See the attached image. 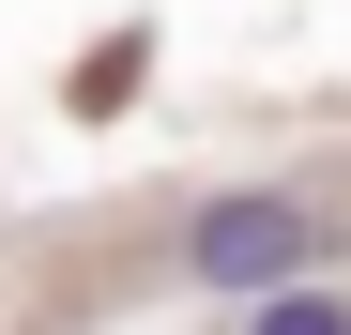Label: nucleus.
<instances>
[{
  "label": "nucleus",
  "instance_id": "f257e3e1",
  "mask_svg": "<svg viewBox=\"0 0 351 335\" xmlns=\"http://www.w3.org/2000/svg\"><path fill=\"white\" fill-rule=\"evenodd\" d=\"M306 259H321V213L306 198H214L184 229V274H199V290H306Z\"/></svg>",
  "mask_w": 351,
  "mask_h": 335
},
{
  "label": "nucleus",
  "instance_id": "f03ea898",
  "mask_svg": "<svg viewBox=\"0 0 351 335\" xmlns=\"http://www.w3.org/2000/svg\"><path fill=\"white\" fill-rule=\"evenodd\" d=\"M260 335H351L336 290H260Z\"/></svg>",
  "mask_w": 351,
  "mask_h": 335
}]
</instances>
